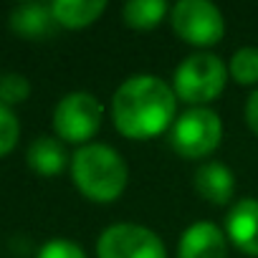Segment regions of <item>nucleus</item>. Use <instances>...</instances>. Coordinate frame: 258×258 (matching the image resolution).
Segmentation results:
<instances>
[{
	"instance_id": "1",
	"label": "nucleus",
	"mask_w": 258,
	"mask_h": 258,
	"mask_svg": "<svg viewBox=\"0 0 258 258\" xmlns=\"http://www.w3.org/2000/svg\"><path fill=\"white\" fill-rule=\"evenodd\" d=\"M109 114L114 129L126 140H155L172 129L177 119V96L172 84L152 74H137L111 94Z\"/></svg>"
},
{
	"instance_id": "2",
	"label": "nucleus",
	"mask_w": 258,
	"mask_h": 258,
	"mask_svg": "<svg viewBox=\"0 0 258 258\" xmlns=\"http://www.w3.org/2000/svg\"><path fill=\"white\" fill-rule=\"evenodd\" d=\"M71 180L76 190L91 203H114L121 198L129 182V170L124 157L101 142L79 147L71 155Z\"/></svg>"
},
{
	"instance_id": "3",
	"label": "nucleus",
	"mask_w": 258,
	"mask_h": 258,
	"mask_svg": "<svg viewBox=\"0 0 258 258\" xmlns=\"http://www.w3.org/2000/svg\"><path fill=\"white\" fill-rule=\"evenodd\" d=\"M228 66L220 56L198 51L190 53L172 74V89L177 101L190 106H208L215 101L228 84Z\"/></svg>"
},
{
	"instance_id": "4",
	"label": "nucleus",
	"mask_w": 258,
	"mask_h": 258,
	"mask_svg": "<svg viewBox=\"0 0 258 258\" xmlns=\"http://www.w3.org/2000/svg\"><path fill=\"white\" fill-rule=\"evenodd\" d=\"M223 142V119L210 106H190L177 114L170 129V145L185 160L210 157Z\"/></svg>"
},
{
	"instance_id": "5",
	"label": "nucleus",
	"mask_w": 258,
	"mask_h": 258,
	"mask_svg": "<svg viewBox=\"0 0 258 258\" xmlns=\"http://www.w3.org/2000/svg\"><path fill=\"white\" fill-rule=\"evenodd\" d=\"M104 119L101 101L89 91H71L66 94L53 109V129L56 137L69 145H91L99 135Z\"/></svg>"
},
{
	"instance_id": "6",
	"label": "nucleus",
	"mask_w": 258,
	"mask_h": 258,
	"mask_svg": "<svg viewBox=\"0 0 258 258\" xmlns=\"http://www.w3.org/2000/svg\"><path fill=\"white\" fill-rule=\"evenodd\" d=\"M167 18L175 36L195 48H210L225 36V18L210 0H180Z\"/></svg>"
},
{
	"instance_id": "7",
	"label": "nucleus",
	"mask_w": 258,
	"mask_h": 258,
	"mask_svg": "<svg viewBox=\"0 0 258 258\" xmlns=\"http://www.w3.org/2000/svg\"><path fill=\"white\" fill-rule=\"evenodd\" d=\"M96 258H167L162 238L140 223H114L96 240Z\"/></svg>"
},
{
	"instance_id": "8",
	"label": "nucleus",
	"mask_w": 258,
	"mask_h": 258,
	"mask_svg": "<svg viewBox=\"0 0 258 258\" xmlns=\"http://www.w3.org/2000/svg\"><path fill=\"white\" fill-rule=\"evenodd\" d=\"M177 258H228L225 230L213 220L187 225L177 243Z\"/></svg>"
},
{
	"instance_id": "9",
	"label": "nucleus",
	"mask_w": 258,
	"mask_h": 258,
	"mask_svg": "<svg viewBox=\"0 0 258 258\" xmlns=\"http://www.w3.org/2000/svg\"><path fill=\"white\" fill-rule=\"evenodd\" d=\"M223 230L238 250L258 258V198H240L233 203Z\"/></svg>"
},
{
	"instance_id": "10",
	"label": "nucleus",
	"mask_w": 258,
	"mask_h": 258,
	"mask_svg": "<svg viewBox=\"0 0 258 258\" xmlns=\"http://www.w3.org/2000/svg\"><path fill=\"white\" fill-rule=\"evenodd\" d=\"M192 180L195 192L210 205H228L235 195V177L223 162H203Z\"/></svg>"
},
{
	"instance_id": "11",
	"label": "nucleus",
	"mask_w": 258,
	"mask_h": 258,
	"mask_svg": "<svg viewBox=\"0 0 258 258\" xmlns=\"http://www.w3.org/2000/svg\"><path fill=\"white\" fill-rule=\"evenodd\" d=\"M11 28L31 41H43L48 36H53V31L58 28L51 6L43 3H23L18 8H13L11 13Z\"/></svg>"
},
{
	"instance_id": "12",
	"label": "nucleus",
	"mask_w": 258,
	"mask_h": 258,
	"mask_svg": "<svg viewBox=\"0 0 258 258\" xmlns=\"http://www.w3.org/2000/svg\"><path fill=\"white\" fill-rule=\"evenodd\" d=\"M26 162L33 172L43 175V177H53L58 172L66 170L69 157L63 150V142L58 137H36L26 152Z\"/></svg>"
},
{
	"instance_id": "13",
	"label": "nucleus",
	"mask_w": 258,
	"mask_h": 258,
	"mask_svg": "<svg viewBox=\"0 0 258 258\" xmlns=\"http://www.w3.org/2000/svg\"><path fill=\"white\" fill-rule=\"evenodd\" d=\"M106 11L104 0H56L51 3V13L61 28L79 31L96 23Z\"/></svg>"
},
{
	"instance_id": "14",
	"label": "nucleus",
	"mask_w": 258,
	"mask_h": 258,
	"mask_svg": "<svg viewBox=\"0 0 258 258\" xmlns=\"http://www.w3.org/2000/svg\"><path fill=\"white\" fill-rule=\"evenodd\" d=\"M165 16H170V6L165 0H129L121 8V18L135 31H152L157 28Z\"/></svg>"
},
{
	"instance_id": "15",
	"label": "nucleus",
	"mask_w": 258,
	"mask_h": 258,
	"mask_svg": "<svg viewBox=\"0 0 258 258\" xmlns=\"http://www.w3.org/2000/svg\"><path fill=\"white\" fill-rule=\"evenodd\" d=\"M228 76L238 86H255L258 84V48L243 46L228 61Z\"/></svg>"
},
{
	"instance_id": "16",
	"label": "nucleus",
	"mask_w": 258,
	"mask_h": 258,
	"mask_svg": "<svg viewBox=\"0 0 258 258\" xmlns=\"http://www.w3.org/2000/svg\"><path fill=\"white\" fill-rule=\"evenodd\" d=\"M18 137H21V121L16 111L6 104H0V157L16 150Z\"/></svg>"
},
{
	"instance_id": "17",
	"label": "nucleus",
	"mask_w": 258,
	"mask_h": 258,
	"mask_svg": "<svg viewBox=\"0 0 258 258\" xmlns=\"http://www.w3.org/2000/svg\"><path fill=\"white\" fill-rule=\"evenodd\" d=\"M28 94H31V84L23 74L0 76V104H6V106L21 104V101L28 99Z\"/></svg>"
},
{
	"instance_id": "18",
	"label": "nucleus",
	"mask_w": 258,
	"mask_h": 258,
	"mask_svg": "<svg viewBox=\"0 0 258 258\" xmlns=\"http://www.w3.org/2000/svg\"><path fill=\"white\" fill-rule=\"evenodd\" d=\"M36 258H86L84 248L69 238H51L41 245Z\"/></svg>"
},
{
	"instance_id": "19",
	"label": "nucleus",
	"mask_w": 258,
	"mask_h": 258,
	"mask_svg": "<svg viewBox=\"0 0 258 258\" xmlns=\"http://www.w3.org/2000/svg\"><path fill=\"white\" fill-rule=\"evenodd\" d=\"M245 124H248V129L258 137V89L248 96V101H245Z\"/></svg>"
}]
</instances>
